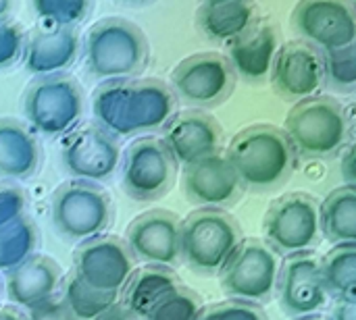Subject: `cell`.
<instances>
[{
    "mask_svg": "<svg viewBox=\"0 0 356 320\" xmlns=\"http://www.w3.org/2000/svg\"><path fill=\"white\" fill-rule=\"evenodd\" d=\"M204 310L200 296L184 285L167 294L144 320H198Z\"/></svg>",
    "mask_w": 356,
    "mask_h": 320,
    "instance_id": "30",
    "label": "cell"
},
{
    "mask_svg": "<svg viewBox=\"0 0 356 320\" xmlns=\"http://www.w3.org/2000/svg\"><path fill=\"white\" fill-rule=\"evenodd\" d=\"M340 173L344 177V185L356 187V167H355V144H348L340 150Z\"/></svg>",
    "mask_w": 356,
    "mask_h": 320,
    "instance_id": "36",
    "label": "cell"
},
{
    "mask_svg": "<svg viewBox=\"0 0 356 320\" xmlns=\"http://www.w3.org/2000/svg\"><path fill=\"white\" fill-rule=\"evenodd\" d=\"M179 277L173 269L146 264L136 269L125 287L119 294V306L136 320H144L148 312L175 287H179Z\"/></svg>",
    "mask_w": 356,
    "mask_h": 320,
    "instance_id": "22",
    "label": "cell"
},
{
    "mask_svg": "<svg viewBox=\"0 0 356 320\" xmlns=\"http://www.w3.org/2000/svg\"><path fill=\"white\" fill-rule=\"evenodd\" d=\"M179 223L175 212L152 208L129 223L123 242L136 262L173 269L179 264Z\"/></svg>",
    "mask_w": 356,
    "mask_h": 320,
    "instance_id": "13",
    "label": "cell"
},
{
    "mask_svg": "<svg viewBox=\"0 0 356 320\" xmlns=\"http://www.w3.org/2000/svg\"><path fill=\"white\" fill-rule=\"evenodd\" d=\"M136 271V260L125 242L100 235L83 242L73 256V275L90 289L119 296Z\"/></svg>",
    "mask_w": 356,
    "mask_h": 320,
    "instance_id": "10",
    "label": "cell"
},
{
    "mask_svg": "<svg viewBox=\"0 0 356 320\" xmlns=\"http://www.w3.org/2000/svg\"><path fill=\"white\" fill-rule=\"evenodd\" d=\"M179 165L167 152L161 137H140L123 154L121 185L136 202H156L169 194Z\"/></svg>",
    "mask_w": 356,
    "mask_h": 320,
    "instance_id": "9",
    "label": "cell"
},
{
    "mask_svg": "<svg viewBox=\"0 0 356 320\" xmlns=\"http://www.w3.org/2000/svg\"><path fill=\"white\" fill-rule=\"evenodd\" d=\"M280 304L286 314L302 319L327 304V292L319 273V258L311 252L286 256L280 264L277 289Z\"/></svg>",
    "mask_w": 356,
    "mask_h": 320,
    "instance_id": "16",
    "label": "cell"
},
{
    "mask_svg": "<svg viewBox=\"0 0 356 320\" xmlns=\"http://www.w3.org/2000/svg\"><path fill=\"white\" fill-rule=\"evenodd\" d=\"M198 320H269L265 310L259 304L229 300L213 306H204L202 314Z\"/></svg>",
    "mask_w": 356,
    "mask_h": 320,
    "instance_id": "33",
    "label": "cell"
},
{
    "mask_svg": "<svg viewBox=\"0 0 356 320\" xmlns=\"http://www.w3.org/2000/svg\"><path fill=\"white\" fill-rule=\"evenodd\" d=\"M242 227L219 208H198L179 223V260L196 275L215 277L242 244Z\"/></svg>",
    "mask_w": 356,
    "mask_h": 320,
    "instance_id": "3",
    "label": "cell"
},
{
    "mask_svg": "<svg viewBox=\"0 0 356 320\" xmlns=\"http://www.w3.org/2000/svg\"><path fill=\"white\" fill-rule=\"evenodd\" d=\"M8 8H10V0H0V19L8 12Z\"/></svg>",
    "mask_w": 356,
    "mask_h": 320,
    "instance_id": "39",
    "label": "cell"
},
{
    "mask_svg": "<svg viewBox=\"0 0 356 320\" xmlns=\"http://www.w3.org/2000/svg\"><path fill=\"white\" fill-rule=\"evenodd\" d=\"M35 12L52 25L71 27L88 8V0H31Z\"/></svg>",
    "mask_w": 356,
    "mask_h": 320,
    "instance_id": "32",
    "label": "cell"
},
{
    "mask_svg": "<svg viewBox=\"0 0 356 320\" xmlns=\"http://www.w3.org/2000/svg\"><path fill=\"white\" fill-rule=\"evenodd\" d=\"M221 2H234V0H204V4H221Z\"/></svg>",
    "mask_w": 356,
    "mask_h": 320,
    "instance_id": "40",
    "label": "cell"
},
{
    "mask_svg": "<svg viewBox=\"0 0 356 320\" xmlns=\"http://www.w3.org/2000/svg\"><path fill=\"white\" fill-rule=\"evenodd\" d=\"M171 77L175 92L194 106L221 102L234 85V71L227 58L217 52H200L184 58Z\"/></svg>",
    "mask_w": 356,
    "mask_h": 320,
    "instance_id": "15",
    "label": "cell"
},
{
    "mask_svg": "<svg viewBox=\"0 0 356 320\" xmlns=\"http://www.w3.org/2000/svg\"><path fill=\"white\" fill-rule=\"evenodd\" d=\"M23 108L33 129L46 135H60L79 121L83 98L75 81L67 77H46L27 90Z\"/></svg>",
    "mask_w": 356,
    "mask_h": 320,
    "instance_id": "11",
    "label": "cell"
},
{
    "mask_svg": "<svg viewBox=\"0 0 356 320\" xmlns=\"http://www.w3.org/2000/svg\"><path fill=\"white\" fill-rule=\"evenodd\" d=\"M319 225L332 244H356V187H336L319 204Z\"/></svg>",
    "mask_w": 356,
    "mask_h": 320,
    "instance_id": "26",
    "label": "cell"
},
{
    "mask_svg": "<svg viewBox=\"0 0 356 320\" xmlns=\"http://www.w3.org/2000/svg\"><path fill=\"white\" fill-rule=\"evenodd\" d=\"M60 283V267L48 256L31 254L27 260L6 273V296L15 306L31 308L50 298H56Z\"/></svg>",
    "mask_w": 356,
    "mask_h": 320,
    "instance_id": "21",
    "label": "cell"
},
{
    "mask_svg": "<svg viewBox=\"0 0 356 320\" xmlns=\"http://www.w3.org/2000/svg\"><path fill=\"white\" fill-rule=\"evenodd\" d=\"M77 46V33L71 27L52 25L35 31L25 48V67L35 75L58 73L75 60Z\"/></svg>",
    "mask_w": 356,
    "mask_h": 320,
    "instance_id": "23",
    "label": "cell"
},
{
    "mask_svg": "<svg viewBox=\"0 0 356 320\" xmlns=\"http://www.w3.org/2000/svg\"><path fill=\"white\" fill-rule=\"evenodd\" d=\"M244 190L273 192L282 187L296 171L298 154L284 129L273 125H254L236 133L225 150Z\"/></svg>",
    "mask_w": 356,
    "mask_h": 320,
    "instance_id": "2",
    "label": "cell"
},
{
    "mask_svg": "<svg viewBox=\"0 0 356 320\" xmlns=\"http://www.w3.org/2000/svg\"><path fill=\"white\" fill-rule=\"evenodd\" d=\"M54 229L73 244L104 235L113 221L111 196L92 181L73 179L58 185L50 202Z\"/></svg>",
    "mask_w": 356,
    "mask_h": 320,
    "instance_id": "5",
    "label": "cell"
},
{
    "mask_svg": "<svg viewBox=\"0 0 356 320\" xmlns=\"http://www.w3.org/2000/svg\"><path fill=\"white\" fill-rule=\"evenodd\" d=\"M63 165L81 181H102L113 177L121 165V148L115 135L100 125H86L63 140Z\"/></svg>",
    "mask_w": 356,
    "mask_h": 320,
    "instance_id": "12",
    "label": "cell"
},
{
    "mask_svg": "<svg viewBox=\"0 0 356 320\" xmlns=\"http://www.w3.org/2000/svg\"><path fill=\"white\" fill-rule=\"evenodd\" d=\"M25 320H75L58 298H50L42 304L27 308Z\"/></svg>",
    "mask_w": 356,
    "mask_h": 320,
    "instance_id": "35",
    "label": "cell"
},
{
    "mask_svg": "<svg viewBox=\"0 0 356 320\" xmlns=\"http://www.w3.org/2000/svg\"><path fill=\"white\" fill-rule=\"evenodd\" d=\"M284 131L296 154L307 158H330L346 146L348 119L338 100L330 96H311L292 106Z\"/></svg>",
    "mask_w": 356,
    "mask_h": 320,
    "instance_id": "4",
    "label": "cell"
},
{
    "mask_svg": "<svg viewBox=\"0 0 356 320\" xmlns=\"http://www.w3.org/2000/svg\"><path fill=\"white\" fill-rule=\"evenodd\" d=\"M175 94L159 79H113L98 87L92 110L111 135L129 137L163 127L175 115Z\"/></svg>",
    "mask_w": 356,
    "mask_h": 320,
    "instance_id": "1",
    "label": "cell"
},
{
    "mask_svg": "<svg viewBox=\"0 0 356 320\" xmlns=\"http://www.w3.org/2000/svg\"><path fill=\"white\" fill-rule=\"evenodd\" d=\"M60 302L75 320H100L119 304V296L94 292L86 287L73 273L60 283Z\"/></svg>",
    "mask_w": 356,
    "mask_h": 320,
    "instance_id": "29",
    "label": "cell"
},
{
    "mask_svg": "<svg viewBox=\"0 0 356 320\" xmlns=\"http://www.w3.org/2000/svg\"><path fill=\"white\" fill-rule=\"evenodd\" d=\"M40 165V146L35 137L17 121L0 119V175L8 179H27Z\"/></svg>",
    "mask_w": 356,
    "mask_h": 320,
    "instance_id": "25",
    "label": "cell"
},
{
    "mask_svg": "<svg viewBox=\"0 0 356 320\" xmlns=\"http://www.w3.org/2000/svg\"><path fill=\"white\" fill-rule=\"evenodd\" d=\"M263 233V242L280 256L311 252L321 239L319 202L305 192L284 194L269 206Z\"/></svg>",
    "mask_w": 356,
    "mask_h": 320,
    "instance_id": "7",
    "label": "cell"
},
{
    "mask_svg": "<svg viewBox=\"0 0 356 320\" xmlns=\"http://www.w3.org/2000/svg\"><path fill=\"white\" fill-rule=\"evenodd\" d=\"M23 50V35L21 31L10 25L0 21V67H6L19 58Z\"/></svg>",
    "mask_w": 356,
    "mask_h": 320,
    "instance_id": "34",
    "label": "cell"
},
{
    "mask_svg": "<svg viewBox=\"0 0 356 320\" xmlns=\"http://www.w3.org/2000/svg\"><path fill=\"white\" fill-rule=\"evenodd\" d=\"M319 273L327 296L356 300V244H336L319 260Z\"/></svg>",
    "mask_w": 356,
    "mask_h": 320,
    "instance_id": "28",
    "label": "cell"
},
{
    "mask_svg": "<svg viewBox=\"0 0 356 320\" xmlns=\"http://www.w3.org/2000/svg\"><path fill=\"white\" fill-rule=\"evenodd\" d=\"M277 52V35L269 25H257L242 31L229 44V67L246 79H261L271 71Z\"/></svg>",
    "mask_w": 356,
    "mask_h": 320,
    "instance_id": "24",
    "label": "cell"
},
{
    "mask_svg": "<svg viewBox=\"0 0 356 320\" xmlns=\"http://www.w3.org/2000/svg\"><path fill=\"white\" fill-rule=\"evenodd\" d=\"M330 320H356V300H336Z\"/></svg>",
    "mask_w": 356,
    "mask_h": 320,
    "instance_id": "37",
    "label": "cell"
},
{
    "mask_svg": "<svg viewBox=\"0 0 356 320\" xmlns=\"http://www.w3.org/2000/svg\"><path fill=\"white\" fill-rule=\"evenodd\" d=\"M163 146L175 158L177 165H190L198 158L219 152L221 127L219 123L200 110L175 112L165 125L161 135Z\"/></svg>",
    "mask_w": 356,
    "mask_h": 320,
    "instance_id": "19",
    "label": "cell"
},
{
    "mask_svg": "<svg viewBox=\"0 0 356 320\" xmlns=\"http://www.w3.org/2000/svg\"><path fill=\"white\" fill-rule=\"evenodd\" d=\"M181 192L200 208H219L236 204L246 192L223 152L198 158L181 169Z\"/></svg>",
    "mask_w": 356,
    "mask_h": 320,
    "instance_id": "14",
    "label": "cell"
},
{
    "mask_svg": "<svg viewBox=\"0 0 356 320\" xmlns=\"http://www.w3.org/2000/svg\"><path fill=\"white\" fill-rule=\"evenodd\" d=\"M298 320H323V319H317V317H302V319Z\"/></svg>",
    "mask_w": 356,
    "mask_h": 320,
    "instance_id": "41",
    "label": "cell"
},
{
    "mask_svg": "<svg viewBox=\"0 0 356 320\" xmlns=\"http://www.w3.org/2000/svg\"><path fill=\"white\" fill-rule=\"evenodd\" d=\"M0 320H25L17 306H2L0 308Z\"/></svg>",
    "mask_w": 356,
    "mask_h": 320,
    "instance_id": "38",
    "label": "cell"
},
{
    "mask_svg": "<svg viewBox=\"0 0 356 320\" xmlns=\"http://www.w3.org/2000/svg\"><path fill=\"white\" fill-rule=\"evenodd\" d=\"M280 254H275L263 239H242L236 254L227 260L221 277V289L229 300L261 304L277 289Z\"/></svg>",
    "mask_w": 356,
    "mask_h": 320,
    "instance_id": "8",
    "label": "cell"
},
{
    "mask_svg": "<svg viewBox=\"0 0 356 320\" xmlns=\"http://www.w3.org/2000/svg\"><path fill=\"white\" fill-rule=\"evenodd\" d=\"M129 320H131V319H129Z\"/></svg>",
    "mask_w": 356,
    "mask_h": 320,
    "instance_id": "42",
    "label": "cell"
},
{
    "mask_svg": "<svg viewBox=\"0 0 356 320\" xmlns=\"http://www.w3.org/2000/svg\"><path fill=\"white\" fill-rule=\"evenodd\" d=\"M200 29L217 42H232L252 25V6L246 0L204 4L198 12Z\"/></svg>",
    "mask_w": 356,
    "mask_h": 320,
    "instance_id": "27",
    "label": "cell"
},
{
    "mask_svg": "<svg viewBox=\"0 0 356 320\" xmlns=\"http://www.w3.org/2000/svg\"><path fill=\"white\" fill-rule=\"evenodd\" d=\"M25 196L15 185H0V271L8 273L35 250V227L25 210Z\"/></svg>",
    "mask_w": 356,
    "mask_h": 320,
    "instance_id": "20",
    "label": "cell"
},
{
    "mask_svg": "<svg viewBox=\"0 0 356 320\" xmlns=\"http://www.w3.org/2000/svg\"><path fill=\"white\" fill-rule=\"evenodd\" d=\"M275 90L288 100H305L317 96L323 85V58L321 52L309 42L284 44L271 65Z\"/></svg>",
    "mask_w": 356,
    "mask_h": 320,
    "instance_id": "18",
    "label": "cell"
},
{
    "mask_svg": "<svg viewBox=\"0 0 356 320\" xmlns=\"http://www.w3.org/2000/svg\"><path fill=\"white\" fill-rule=\"evenodd\" d=\"M294 23L309 44L323 50L355 44L356 17L348 0H300Z\"/></svg>",
    "mask_w": 356,
    "mask_h": 320,
    "instance_id": "17",
    "label": "cell"
},
{
    "mask_svg": "<svg viewBox=\"0 0 356 320\" xmlns=\"http://www.w3.org/2000/svg\"><path fill=\"white\" fill-rule=\"evenodd\" d=\"M146 58L144 33L127 19L98 21L86 37L88 69L100 79H121L136 73Z\"/></svg>",
    "mask_w": 356,
    "mask_h": 320,
    "instance_id": "6",
    "label": "cell"
},
{
    "mask_svg": "<svg viewBox=\"0 0 356 320\" xmlns=\"http://www.w3.org/2000/svg\"><path fill=\"white\" fill-rule=\"evenodd\" d=\"M323 58V77L342 92H353L356 85V50L353 46L325 50Z\"/></svg>",
    "mask_w": 356,
    "mask_h": 320,
    "instance_id": "31",
    "label": "cell"
}]
</instances>
